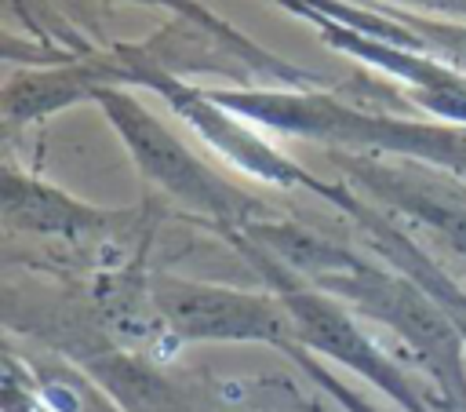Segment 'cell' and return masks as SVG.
<instances>
[{"instance_id": "obj_1", "label": "cell", "mask_w": 466, "mask_h": 412, "mask_svg": "<svg viewBox=\"0 0 466 412\" xmlns=\"http://www.w3.org/2000/svg\"><path fill=\"white\" fill-rule=\"evenodd\" d=\"M309 284L335 295L350 310L386 324L411 350V361L437 383L433 408L466 412V339L448 310L415 277H408L393 263L379 266L342 244L339 255L317 277H309Z\"/></svg>"}, {"instance_id": "obj_2", "label": "cell", "mask_w": 466, "mask_h": 412, "mask_svg": "<svg viewBox=\"0 0 466 412\" xmlns=\"http://www.w3.org/2000/svg\"><path fill=\"white\" fill-rule=\"evenodd\" d=\"M237 117L328 146H353L368 153H390L448 168L466 175V124H422L393 120L382 113L353 109L324 91H208Z\"/></svg>"}, {"instance_id": "obj_3", "label": "cell", "mask_w": 466, "mask_h": 412, "mask_svg": "<svg viewBox=\"0 0 466 412\" xmlns=\"http://www.w3.org/2000/svg\"><path fill=\"white\" fill-rule=\"evenodd\" d=\"M222 237H229V244L255 266V273L269 284V292L280 295V303L288 306V314L295 321V339L306 350L324 354V357L346 365L350 372H357L360 379L375 383L400 412H433V405L419 394L415 379L353 321L346 303H339L335 295L302 281L291 266H284L273 252H266L240 230H226Z\"/></svg>"}, {"instance_id": "obj_4", "label": "cell", "mask_w": 466, "mask_h": 412, "mask_svg": "<svg viewBox=\"0 0 466 412\" xmlns=\"http://www.w3.org/2000/svg\"><path fill=\"white\" fill-rule=\"evenodd\" d=\"M106 120L116 128V135L124 139L135 168L160 186L171 201H178L186 211L208 219L218 233L226 230H244L248 222L269 219L266 204L255 201L251 193H244L240 186H233L229 179H222L215 168H208L182 139H175V131L149 113L135 95L120 91V88H98L91 95Z\"/></svg>"}, {"instance_id": "obj_5", "label": "cell", "mask_w": 466, "mask_h": 412, "mask_svg": "<svg viewBox=\"0 0 466 412\" xmlns=\"http://www.w3.org/2000/svg\"><path fill=\"white\" fill-rule=\"evenodd\" d=\"M149 303L175 343H266L280 354L299 343L277 292H240L160 273L149 281Z\"/></svg>"}, {"instance_id": "obj_6", "label": "cell", "mask_w": 466, "mask_h": 412, "mask_svg": "<svg viewBox=\"0 0 466 412\" xmlns=\"http://www.w3.org/2000/svg\"><path fill=\"white\" fill-rule=\"evenodd\" d=\"M124 66H127L131 84H146L149 91H157L211 149H218L244 175H255V179L273 182V186H306V190H317L320 179H313L291 157L277 153L262 135H255L248 128L244 117H237L233 109H226L222 102H215L208 91L182 84L171 69H164V62H146V58L127 55Z\"/></svg>"}, {"instance_id": "obj_7", "label": "cell", "mask_w": 466, "mask_h": 412, "mask_svg": "<svg viewBox=\"0 0 466 412\" xmlns=\"http://www.w3.org/2000/svg\"><path fill=\"white\" fill-rule=\"evenodd\" d=\"M350 186L408 215L415 226L437 233L448 248L466 255V182L455 171L422 160H375V157H339Z\"/></svg>"}, {"instance_id": "obj_8", "label": "cell", "mask_w": 466, "mask_h": 412, "mask_svg": "<svg viewBox=\"0 0 466 412\" xmlns=\"http://www.w3.org/2000/svg\"><path fill=\"white\" fill-rule=\"evenodd\" d=\"M4 219L25 233L80 241V237H102L109 226H120L131 215L84 204L58 186H47L33 175L7 168L4 171Z\"/></svg>"}, {"instance_id": "obj_9", "label": "cell", "mask_w": 466, "mask_h": 412, "mask_svg": "<svg viewBox=\"0 0 466 412\" xmlns=\"http://www.w3.org/2000/svg\"><path fill=\"white\" fill-rule=\"evenodd\" d=\"M95 372V379L113 394V401H120L124 412H189V405L142 361L127 357V354H98L87 365Z\"/></svg>"}, {"instance_id": "obj_10", "label": "cell", "mask_w": 466, "mask_h": 412, "mask_svg": "<svg viewBox=\"0 0 466 412\" xmlns=\"http://www.w3.org/2000/svg\"><path fill=\"white\" fill-rule=\"evenodd\" d=\"M284 354H288V361H295V365H299V368H302V372H306V376H309V379H313V383H317L331 401H339L346 412H379V408H375V405H368L357 390H350L342 379H335V376H331V372L313 357V350H306L302 343L288 346Z\"/></svg>"}, {"instance_id": "obj_11", "label": "cell", "mask_w": 466, "mask_h": 412, "mask_svg": "<svg viewBox=\"0 0 466 412\" xmlns=\"http://www.w3.org/2000/svg\"><path fill=\"white\" fill-rule=\"evenodd\" d=\"M4 412H55L36 390L29 368H22L15 354L4 357Z\"/></svg>"}, {"instance_id": "obj_12", "label": "cell", "mask_w": 466, "mask_h": 412, "mask_svg": "<svg viewBox=\"0 0 466 412\" xmlns=\"http://www.w3.org/2000/svg\"><path fill=\"white\" fill-rule=\"evenodd\" d=\"M433 7H444V11H466V0H426Z\"/></svg>"}]
</instances>
